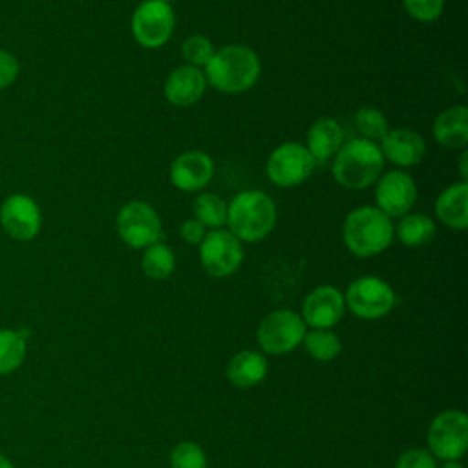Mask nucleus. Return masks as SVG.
I'll use <instances>...</instances> for the list:
<instances>
[{
    "instance_id": "31",
    "label": "nucleus",
    "mask_w": 468,
    "mask_h": 468,
    "mask_svg": "<svg viewBox=\"0 0 468 468\" xmlns=\"http://www.w3.org/2000/svg\"><path fill=\"white\" fill-rule=\"evenodd\" d=\"M395 468H437V459L430 453V450L410 448L399 455Z\"/></svg>"
},
{
    "instance_id": "8",
    "label": "nucleus",
    "mask_w": 468,
    "mask_h": 468,
    "mask_svg": "<svg viewBox=\"0 0 468 468\" xmlns=\"http://www.w3.org/2000/svg\"><path fill=\"white\" fill-rule=\"evenodd\" d=\"M119 238L132 249H146L161 241V219L146 201H128L121 207L115 218Z\"/></svg>"
},
{
    "instance_id": "20",
    "label": "nucleus",
    "mask_w": 468,
    "mask_h": 468,
    "mask_svg": "<svg viewBox=\"0 0 468 468\" xmlns=\"http://www.w3.org/2000/svg\"><path fill=\"white\" fill-rule=\"evenodd\" d=\"M435 214L442 225L464 230L468 227V183L459 181L444 188L435 199Z\"/></svg>"
},
{
    "instance_id": "11",
    "label": "nucleus",
    "mask_w": 468,
    "mask_h": 468,
    "mask_svg": "<svg viewBox=\"0 0 468 468\" xmlns=\"http://www.w3.org/2000/svg\"><path fill=\"white\" fill-rule=\"evenodd\" d=\"M314 166L316 163L305 144L289 141L271 152L265 170L271 183L282 188H291L302 185L313 174Z\"/></svg>"
},
{
    "instance_id": "32",
    "label": "nucleus",
    "mask_w": 468,
    "mask_h": 468,
    "mask_svg": "<svg viewBox=\"0 0 468 468\" xmlns=\"http://www.w3.org/2000/svg\"><path fill=\"white\" fill-rule=\"evenodd\" d=\"M20 73V62L18 58L5 49H0V90L9 88L15 84Z\"/></svg>"
},
{
    "instance_id": "36",
    "label": "nucleus",
    "mask_w": 468,
    "mask_h": 468,
    "mask_svg": "<svg viewBox=\"0 0 468 468\" xmlns=\"http://www.w3.org/2000/svg\"><path fill=\"white\" fill-rule=\"evenodd\" d=\"M441 468H464L459 461H444V464Z\"/></svg>"
},
{
    "instance_id": "17",
    "label": "nucleus",
    "mask_w": 468,
    "mask_h": 468,
    "mask_svg": "<svg viewBox=\"0 0 468 468\" xmlns=\"http://www.w3.org/2000/svg\"><path fill=\"white\" fill-rule=\"evenodd\" d=\"M380 152L384 159L397 166H413L419 165L426 154V143L424 139L408 128H395L389 130L380 139Z\"/></svg>"
},
{
    "instance_id": "1",
    "label": "nucleus",
    "mask_w": 468,
    "mask_h": 468,
    "mask_svg": "<svg viewBox=\"0 0 468 468\" xmlns=\"http://www.w3.org/2000/svg\"><path fill=\"white\" fill-rule=\"evenodd\" d=\"M260 68L254 49L243 44H230L214 51L205 66V79L221 93H241L256 84Z\"/></svg>"
},
{
    "instance_id": "5",
    "label": "nucleus",
    "mask_w": 468,
    "mask_h": 468,
    "mask_svg": "<svg viewBox=\"0 0 468 468\" xmlns=\"http://www.w3.org/2000/svg\"><path fill=\"white\" fill-rule=\"evenodd\" d=\"M307 333L302 316L291 309L269 313L256 329V340L261 351L269 355H287L298 347Z\"/></svg>"
},
{
    "instance_id": "35",
    "label": "nucleus",
    "mask_w": 468,
    "mask_h": 468,
    "mask_svg": "<svg viewBox=\"0 0 468 468\" xmlns=\"http://www.w3.org/2000/svg\"><path fill=\"white\" fill-rule=\"evenodd\" d=\"M0 468H15V464L4 453H0Z\"/></svg>"
},
{
    "instance_id": "3",
    "label": "nucleus",
    "mask_w": 468,
    "mask_h": 468,
    "mask_svg": "<svg viewBox=\"0 0 468 468\" xmlns=\"http://www.w3.org/2000/svg\"><path fill=\"white\" fill-rule=\"evenodd\" d=\"M384 170L380 146L369 139L355 137L346 141L335 154L331 174L335 181L349 190H360L373 185Z\"/></svg>"
},
{
    "instance_id": "4",
    "label": "nucleus",
    "mask_w": 468,
    "mask_h": 468,
    "mask_svg": "<svg viewBox=\"0 0 468 468\" xmlns=\"http://www.w3.org/2000/svg\"><path fill=\"white\" fill-rule=\"evenodd\" d=\"M393 223L377 207H358L351 210L342 225V239L347 250L358 258L380 254L393 241Z\"/></svg>"
},
{
    "instance_id": "10",
    "label": "nucleus",
    "mask_w": 468,
    "mask_h": 468,
    "mask_svg": "<svg viewBox=\"0 0 468 468\" xmlns=\"http://www.w3.org/2000/svg\"><path fill=\"white\" fill-rule=\"evenodd\" d=\"M197 247L201 267L212 278L234 274L243 261L241 241L227 229H212Z\"/></svg>"
},
{
    "instance_id": "22",
    "label": "nucleus",
    "mask_w": 468,
    "mask_h": 468,
    "mask_svg": "<svg viewBox=\"0 0 468 468\" xmlns=\"http://www.w3.org/2000/svg\"><path fill=\"white\" fill-rule=\"evenodd\" d=\"M27 329H0V377L16 371L27 353Z\"/></svg>"
},
{
    "instance_id": "30",
    "label": "nucleus",
    "mask_w": 468,
    "mask_h": 468,
    "mask_svg": "<svg viewBox=\"0 0 468 468\" xmlns=\"http://www.w3.org/2000/svg\"><path fill=\"white\" fill-rule=\"evenodd\" d=\"M402 5L419 22H433L444 11V0H402Z\"/></svg>"
},
{
    "instance_id": "24",
    "label": "nucleus",
    "mask_w": 468,
    "mask_h": 468,
    "mask_svg": "<svg viewBox=\"0 0 468 468\" xmlns=\"http://www.w3.org/2000/svg\"><path fill=\"white\" fill-rule=\"evenodd\" d=\"M141 269L150 280H166L176 269V256L168 245L157 241L144 249L141 256Z\"/></svg>"
},
{
    "instance_id": "19",
    "label": "nucleus",
    "mask_w": 468,
    "mask_h": 468,
    "mask_svg": "<svg viewBox=\"0 0 468 468\" xmlns=\"http://www.w3.org/2000/svg\"><path fill=\"white\" fill-rule=\"evenodd\" d=\"M344 144V132L340 124L331 117L316 119L307 130L305 148L313 155L314 163H325L340 150Z\"/></svg>"
},
{
    "instance_id": "37",
    "label": "nucleus",
    "mask_w": 468,
    "mask_h": 468,
    "mask_svg": "<svg viewBox=\"0 0 468 468\" xmlns=\"http://www.w3.org/2000/svg\"><path fill=\"white\" fill-rule=\"evenodd\" d=\"M161 2H168V4H170V2H172V0H161Z\"/></svg>"
},
{
    "instance_id": "18",
    "label": "nucleus",
    "mask_w": 468,
    "mask_h": 468,
    "mask_svg": "<svg viewBox=\"0 0 468 468\" xmlns=\"http://www.w3.org/2000/svg\"><path fill=\"white\" fill-rule=\"evenodd\" d=\"M433 137L444 148L463 150L468 144V108L450 106L433 121Z\"/></svg>"
},
{
    "instance_id": "34",
    "label": "nucleus",
    "mask_w": 468,
    "mask_h": 468,
    "mask_svg": "<svg viewBox=\"0 0 468 468\" xmlns=\"http://www.w3.org/2000/svg\"><path fill=\"white\" fill-rule=\"evenodd\" d=\"M459 174H461V181L468 179V152L463 150L461 157H459Z\"/></svg>"
},
{
    "instance_id": "27",
    "label": "nucleus",
    "mask_w": 468,
    "mask_h": 468,
    "mask_svg": "<svg viewBox=\"0 0 468 468\" xmlns=\"http://www.w3.org/2000/svg\"><path fill=\"white\" fill-rule=\"evenodd\" d=\"M355 126L360 133V137L369 139L373 143L380 141L388 132V119L384 117V113L373 106H362L355 112Z\"/></svg>"
},
{
    "instance_id": "2",
    "label": "nucleus",
    "mask_w": 468,
    "mask_h": 468,
    "mask_svg": "<svg viewBox=\"0 0 468 468\" xmlns=\"http://www.w3.org/2000/svg\"><path fill=\"white\" fill-rule=\"evenodd\" d=\"M225 225L241 243L261 241L276 225L274 201L261 190H243L227 205Z\"/></svg>"
},
{
    "instance_id": "25",
    "label": "nucleus",
    "mask_w": 468,
    "mask_h": 468,
    "mask_svg": "<svg viewBox=\"0 0 468 468\" xmlns=\"http://www.w3.org/2000/svg\"><path fill=\"white\" fill-rule=\"evenodd\" d=\"M194 219H197L205 229H223L227 221V203L212 192L199 194L192 203Z\"/></svg>"
},
{
    "instance_id": "9",
    "label": "nucleus",
    "mask_w": 468,
    "mask_h": 468,
    "mask_svg": "<svg viewBox=\"0 0 468 468\" xmlns=\"http://www.w3.org/2000/svg\"><path fill=\"white\" fill-rule=\"evenodd\" d=\"M176 27V13L168 2L143 0L132 15V35L143 48L154 49L166 44Z\"/></svg>"
},
{
    "instance_id": "28",
    "label": "nucleus",
    "mask_w": 468,
    "mask_h": 468,
    "mask_svg": "<svg viewBox=\"0 0 468 468\" xmlns=\"http://www.w3.org/2000/svg\"><path fill=\"white\" fill-rule=\"evenodd\" d=\"M214 51L216 49H214L212 42L203 35H190L181 44V55L186 60V64L199 68V69L208 64Z\"/></svg>"
},
{
    "instance_id": "12",
    "label": "nucleus",
    "mask_w": 468,
    "mask_h": 468,
    "mask_svg": "<svg viewBox=\"0 0 468 468\" xmlns=\"http://www.w3.org/2000/svg\"><path fill=\"white\" fill-rule=\"evenodd\" d=\"M0 227L15 241H31L42 229L38 203L22 192L9 194L0 205Z\"/></svg>"
},
{
    "instance_id": "14",
    "label": "nucleus",
    "mask_w": 468,
    "mask_h": 468,
    "mask_svg": "<svg viewBox=\"0 0 468 468\" xmlns=\"http://www.w3.org/2000/svg\"><path fill=\"white\" fill-rule=\"evenodd\" d=\"M346 311L344 294L333 285L314 287L302 303V320L313 329H331Z\"/></svg>"
},
{
    "instance_id": "6",
    "label": "nucleus",
    "mask_w": 468,
    "mask_h": 468,
    "mask_svg": "<svg viewBox=\"0 0 468 468\" xmlns=\"http://www.w3.org/2000/svg\"><path fill=\"white\" fill-rule=\"evenodd\" d=\"M346 307L362 320H377L391 313L397 296L393 287L378 276H360L344 294Z\"/></svg>"
},
{
    "instance_id": "16",
    "label": "nucleus",
    "mask_w": 468,
    "mask_h": 468,
    "mask_svg": "<svg viewBox=\"0 0 468 468\" xmlns=\"http://www.w3.org/2000/svg\"><path fill=\"white\" fill-rule=\"evenodd\" d=\"M207 79L199 68L179 66L168 73L163 84L165 99L177 108H186L196 104L205 93Z\"/></svg>"
},
{
    "instance_id": "21",
    "label": "nucleus",
    "mask_w": 468,
    "mask_h": 468,
    "mask_svg": "<svg viewBox=\"0 0 468 468\" xmlns=\"http://www.w3.org/2000/svg\"><path fill=\"white\" fill-rule=\"evenodd\" d=\"M267 377V358L260 351H239L227 364V378L236 388H252Z\"/></svg>"
},
{
    "instance_id": "7",
    "label": "nucleus",
    "mask_w": 468,
    "mask_h": 468,
    "mask_svg": "<svg viewBox=\"0 0 468 468\" xmlns=\"http://www.w3.org/2000/svg\"><path fill=\"white\" fill-rule=\"evenodd\" d=\"M426 439L428 450L435 459L459 461L468 448V417L459 410H446L435 415Z\"/></svg>"
},
{
    "instance_id": "15",
    "label": "nucleus",
    "mask_w": 468,
    "mask_h": 468,
    "mask_svg": "<svg viewBox=\"0 0 468 468\" xmlns=\"http://www.w3.org/2000/svg\"><path fill=\"white\" fill-rule=\"evenodd\" d=\"M214 176V161L203 150H186L170 165V183L181 192L205 188Z\"/></svg>"
},
{
    "instance_id": "23",
    "label": "nucleus",
    "mask_w": 468,
    "mask_h": 468,
    "mask_svg": "<svg viewBox=\"0 0 468 468\" xmlns=\"http://www.w3.org/2000/svg\"><path fill=\"white\" fill-rule=\"evenodd\" d=\"M393 234L404 247H422L435 238V223L426 214H406L393 227Z\"/></svg>"
},
{
    "instance_id": "29",
    "label": "nucleus",
    "mask_w": 468,
    "mask_h": 468,
    "mask_svg": "<svg viewBox=\"0 0 468 468\" xmlns=\"http://www.w3.org/2000/svg\"><path fill=\"white\" fill-rule=\"evenodd\" d=\"M170 466L172 468H207L205 450L196 442L183 441L170 452Z\"/></svg>"
},
{
    "instance_id": "26",
    "label": "nucleus",
    "mask_w": 468,
    "mask_h": 468,
    "mask_svg": "<svg viewBox=\"0 0 468 468\" xmlns=\"http://www.w3.org/2000/svg\"><path fill=\"white\" fill-rule=\"evenodd\" d=\"M302 342L305 346V351L314 360H320V362H329V360L336 358L342 351L340 338L329 329H313V331L305 333Z\"/></svg>"
},
{
    "instance_id": "13",
    "label": "nucleus",
    "mask_w": 468,
    "mask_h": 468,
    "mask_svg": "<svg viewBox=\"0 0 468 468\" xmlns=\"http://www.w3.org/2000/svg\"><path fill=\"white\" fill-rule=\"evenodd\" d=\"M375 183V201L380 212L388 218H402L410 214L417 201V185L408 172L389 170Z\"/></svg>"
},
{
    "instance_id": "33",
    "label": "nucleus",
    "mask_w": 468,
    "mask_h": 468,
    "mask_svg": "<svg viewBox=\"0 0 468 468\" xmlns=\"http://www.w3.org/2000/svg\"><path fill=\"white\" fill-rule=\"evenodd\" d=\"M179 234L183 238V241H186L188 245H199L207 234V229L194 218L190 219H185L181 223V229H179Z\"/></svg>"
}]
</instances>
